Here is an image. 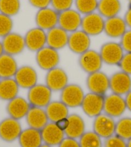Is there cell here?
<instances>
[{"label":"cell","instance_id":"6da1fadb","mask_svg":"<svg viewBox=\"0 0 131 147\" xmlns=\"http://www.w3.org/2000/svg\"><path fill=\"white\" fill-rule=\"evenodd\" d=\"M99 53L104 64L110 66H118L125 52L120 42L111 41L102 45Z\"/></svg>","mask_w":131,"mask_h":147},{"label":"cell","instance_id":"7a4b0ae2","mask_svg":"<svg viewBox=\"0 0 131 147\" xmlns=\"http://www.w3.org/2000/svg\"><path fill=\"white\" fill-rule=\"evenodd\" d=\"M86 94L82 86L76 83H69L60 92V100L68 108L80 107Z\"/></svg>","mask_w":131,"mask_h":147},{"label":"cell","instance_id":"3957f363","mask_svg":"<svg viewBox=\"0 0 131 147\" xmlns=\"http://www.w3.org/2000/svg\"><path fill=\"white\" fill-rule=\"evenodd\" d=\"M52 92L45 84H36L28 90L27 99L32 107L45 108L52 101Z\"/></svg>","mask_w":131,"mask_h":147},{"label":"cell","instance_id":"277c9868","mask_svg":"<svg viewBox=\"0 0 131 147\" xmlns=\"http://www.w3.org/2000/svg\"><path fill=\"white\" fill-rule=\"evenodd\" d=\"M35 61L41 69L47 72L59 67L61 56L59 51L46 45L35 52Z\"/></svg>","mask_w":131,"mask_h":147},{"label":"cell","instance_id":"5b68a950","mask_svg":"<svg viewBox=\"0 0 131 147\" xmlns=\"http://www.w3.org/2000/svg\"><path fill=\"white\" fill-rule=\"evenodd\" d=\"M78 62L80 69L88 74L101 70L104 65L99 51L91 49L79 55Z\"/></svg>","mask_w":131,"mask_h":147},{"label":"cell","instance_id":"8992f818","mask_svg":"<svg viewBox=\"0 0 131 147\" xmlns=\"http://www.w3.org/2000/svg\"><path fill=\"white\" fill-rule=\"evenodd\" d=\"M105 96L93 92L86 94L80 107L83 112L91 118H95L103 113Z\"/></svg>","mask_w":131,"mask_h":147},{"label":"cell","instance_id":"52a82bcc","mask_svg":"<svg viewBox=\"0 0 131 147\" xmlns=\"http://www.w3.org/2000/svg\"><path fill=\"white\" fill-rule=\"evenodd\" d=\"M105 21L97 11L82 16L80 29L91 37L99 36L104 32Z\"/></svg>","mask_w":131,"mask_h":147},{"label":"cell","instance_id":"ba28073f","mask_svg":"<svg viewBox=\"0 0 131 147\" xmlns=\"http://www.w3.org/2000/svg\"><path fill=\"white\" fill-rule=\"evenodd\" d=\"M86 84L90 92L100 95L106 96L110 90L109 77L102 70L88 74Z\"/></svg>","mask_w":131,"mask_h":147},{"label":"cell","instance_id":"9c48e42d","mask_svg":"<svg viewBox=\"0 0 131 147\" xmlns=\"http://www.w3.org/2000/svg\"><path fill=\"white\" fill-rule=\"evenodd\" d=\"M23 130L19 120L8 117L0 121V139L7 143L18 140Z\"/></svg>","mask_w":131,"mask_h":147},{"label":"cell","instance_id":"30bf717a","mask_svg":"<svg viewBox=\"0 0 131 147\" xmlns=\"http://www.w3.org/2000/svg\"><path fill=\"white\" fill-rule=\"evenodd\" d=\"M127 110L124 96L112 93L106 95L104 99V113L113 118L121 117Z\"/></svg>","mask_w":131,"mask_h":147},{"label":"cell","instance_id":"8fae6325","mask_svg":"<svg viewBox=\"0 0 131 147\" xmlns=\"http://www.w3.org/2000/svg\"><path fill=\"white\" fill-rule=\"evenodd\" d=\"M116 122L114 118L103 112L94 118L93 130L105 140L115 134Z\"/></svg>","mask_w":131,"mask_h":147},{"label":"cell","instance_id":"7c38bea8","mask_svg":"<svg viewBox=\"0 0 131 147\" xmlns=\"http://www.w3.org/2000/svg\"><path fill=\"white\" fill-rule=\"evenodd\" d=\"M91 37L79 29L70 34L68 47L73 53L78 56L91 49Z\"/></svg>","mask_w":131,"mask_h":147},{"label":"cell","instance_id":"4fadbf2b","mask_svg":"<svg viewBox=\"0 0 131 147\" xmlns=\"http://www.w3.org/2000/svg\"><path fill=\"white\" fill-rule=\"evenodd\" d=\"M45 85L53 92H61L68 84L69 77L62 68L57 67L46 72Z\"/></svg>","mask_w":131,"mask_h":147},{"label":"cell","instance_id":"5bb4252c","mask_svg":"<svg viewBox=\"0 0 131 147\" xmlns=\"http://www.w3.org/2000/svg\"><path fill=\"white\" fill-rule=\"evenodd\" d=\"M59 14L51 7L37 10L35 15V23L36 27L45 31H48L58 26Z\"/></svg>","mask_w":131,"mask_h":147},{"label":"cell","instance_id":"9a60e30c","mask_svg":"<svg viewBox=\"0 0 131 147\" xmlns=\"http://www.w3.org/2000/svg\"><path fill=\"white\" fill-rule=\"evenodd\" d=\"M82 16L75 9L59 12L58 26L69 34L80 29Z\"/></svg>","mask_w":131,"mask_h":147},{"label":"cell","instance_id":"2e32d148","mask_svg":"<svg viewBox=\"0 0 131 147\" xmlns=\"http://www.w3.org/2000/svg\"><path fill=\"white\" fill-rule=\"evenodd\" d=\"M26 49L37 52L46 46V31L37 27L30 28L24 35Z\"/></svg>","mask_w":131,"mask_h":147},{"label":"cell","instance_id":"e0dca14e","mask_svg":"<svg viewBox=\"0 0 131 147\" xmlns=\"http://www.w3.org/2000/svg\"><path fill=\"white\" fill-rule=\"evenodd\" d=\"M4 53L13 56L21 54L26 49L24 36L12 32L1 39Z\"/></svg>","mask_w":131,"mask_h":147},{"label":"cell","instance_id":"ac0fdd59","mask_svg":"<svg viewBox=\"0 0 131 147\" xmlns=\"http://www.w3.org/2000/svg\"><path fill=\"white\" fill-rule=\"evenodd\" d=\"M14 78L20 88L27 90L38 83L37 72L30 65H23L19 67Z\"/></svg>","mask_w":131,"mask_h":147},{"label":"cell","instance_id":"d6986e66","mask_svg":"<svg viewBox=\"0 0 131 147\" xmlns=\"http://www.w3.org/2000/svg\"><path fill=\"white\" fill-rule=\"evenodd\" d=\"M110 90L112 93L125 96L131 90V76L122 71H118L109 77Z\"/></svg>","mask_w":131,"mask_h":147},{"label":"cell","instance_id":"ffe728a7","mask_svg":"<svg viewBox=\"0 0 131 147\" xmlns=\"http://www.w3.org/2000/svg\"><path fill=\"white\" fill-rule=\"evenodd\" d=\"M31 107L27 99L18 96L8 101L6 110L9 117L19 121L26 117Z\"/></svg>","mask_w":131,"mask_h":147},{"label":"cell","instance_id":"44dd1931","mask_svg":"<svg viewBox=\"0 0 131 147\" xmlns=\"http://www.w3.org/2000/svg\"><path fill=\"white\" fill-rule=\"evenodd\" d=\"M70 34L59 26L46 32V45L59 51L68 46Z\"/></svg>","mask_w":131,"mask_h":147},{"label":"cell","instance_id":"7402d4cb","mask_svg":"<svg viewBox=\"0 0 131 147\" xmlns=\"http://www.w3.org/2000/svg\"><path fill=\"white\" fill-rule=\"evenodd\" d=\"M128 28L124 18L120 16L106 19L104 33L111 39H120Z\"/></svg>","mask_w":131,"mask_h":147},{"label":"cell","instance_id":"603a6c76","mask_svg":"<svg viewBox=\"0 0 131 147\" xmlns=\"http://www.w3.org/2000/svg\"><path fill=\"white\" fill-rule=\"evenodd\" d=\"M40 131L43 143L51 146H58L66 137L64 132L53 122H48Z\"/></svg>","mask_w":131,"mask_h":147},{"label":"cell","instance_id":"cb8c5ba5","mask_svg":"<svg viewBox=\"0 0 131 147\" xmlns=\"http://www.w3.org/2000/svg\"><path fill=\"white\" fill-rule=\"evenodd\" d=\"M28 127L41 130L49 121L45 109L40 107H31L25 117Z\"/></svg>","mask_w":131,"mask_h":147},{"label":"cell","instance_id":"d4e9b609","mask_svg":"<svg viewBox=\"0 0 131 147\" xmlns=\"http://www.w3.org/2000/svg\"><path fill=\"white\" fill-rule=\"evenodd\" d=\"M69 125L64 132L66 137L78 140L86 132V123L80 115L72 114L68 115Z\"/></svg>","mask_w":131,"mask_h":147},{"label":"cell","instance_id":"484cf974","mask_svg":"<svg viewBox=\"0 0 131 147\" xmlns=\"http://www.w3.org/2000/svg\"><path fill=\"white\" fill-rule=\"evenodd\" d=\"M17 140L21 147H39L43 143L41 131L30 127L23 130Z\"/></svg>","mask_w":131,"mask_h":147},{"label":"cell","instance_id":"4316f807","mask_svg":"<svg viewBox=\"0 0 131 147\" xmlns=\"http://www.w3.org/2000/svg\"><path fill=\"white\" fill-rule=\"evenodd\" d=\"M20 87L14 78L0 80V100L9 101L19 96Z\"/></svg>","mask_w":131,"mask_h":147},{"label":"cell","instance_id":"83f0119b","mask_svg":"<svg viewBox=\"0 0 131 147\" xmlns=\"http://www.w3.org/2000/svg\"><path fill=\"white\" fill-rule=\"evenodd\" d=\"M49 121L55 123L62 118L68 117L69 114V108L61 100L51 101L45 108Z\"/></svg>","mask_w":131,"mask_h":147},{"label":"cell","instance_id":"f1b7e54d","mask_svg":"<svg viewBox=\"0 0 131 147\" xmlns=\"http://www.w3.org/2000/svg\"><path fill=\"white\" fill-rule=\"evenodd\" d=\"M122 9L120 0H98L97 12L105 19L119 16Z\"/></svg>","mask_w":131,"mask_h":147},{"label":"cell","instance_id":"f546056e","mask_svg":"<svg viewBox=\"0 0 131 147\" xmlns=\"http://www.w3.org/2000/svg\"><path fill=\"white\" fill-rule=\"evenodd\" d=\"M19 68L15 57L3 53L0 56V78H14Z\"/></svg>","mask_w":131,"mask_h":147},{"label":"cell","instance_id":"4dcf8cb0","mask_svg":"<svg viewBox=\"0 0 131 147\" xmlns=\"http://www.w3.org/2000/svg\"><path fill=\"white\" fill-rule=\"evenodd\" d=\"M115 134L123 140L128 141L131 139V117H124L116 122Z\"/></svg>","mask_w":131,"mask_h":147},{"label":"cell","instance_id":"1f68e13d","mask_svg":"<svg viewBox=\"0 0 131 147\" xmlns=\"http://www.w3.org/2000/svg\"><path fill=\"white\" fill-rule=\"evenodd\" d=\"M80 147H102V138L93 130L86 131L78 139Z\"/></svg>","mask_w":131,"mask_h":147},{"label":"cell","instance_id":"d6a6232c","mask_svg":"<svg viewBox=\"0 0 131 147\" xmlns=\"http://www.w3.org/2000/svg\"><path fill=\"white\" fill-rule=\"evenodd\" d=\"M21 0H0V13L13 18L19 14Z\"/></svg>","mask_w":131,"mask_h":147},{"label":"cell","instance_id":"836d02e7","mask_svg":"<svg viewBox=\"0 0 131 147\" xmlns=\"http://www.w3.org/2000/svg\"><path fill=\"white\" fill-rule=\"evenodd\" d=\"M98 0H75V9L82 16L97 11Z\"/></svg>","mask_w":131,"mask_h":147},{"label":"cell","instance_id":"e575fe53","mask_svg":"<svg viewBox=\"0 0 131 147\" xmlns=\"http://www.w3.org/2000/svg\"><path fill=\"white\" fill-rule=\"evenodd\" d=\"M14 26L12 18L0 13V38L2 39L13 32Z\"/></svg>","mask_w":131,"mask_h":147},{"label":"cell","instance_id":"d590c367","mask_svg":"<svg viewBox=\"0 0 131 147\" xmlns=\"http://www.w3.org/2000/svg\"><path fill=\"white\" fill-rule=\"evenodd\" d=\"M74 1L75 0H51L50 7L59 13L73 8Z\"/></svg>","mask_w":131,"mask_h":147},{"label":"cell","instance_id":"8d00e7d4","mask_svg":"<svg viewBox=\"0 0 131 147\" xmlns=\"http://www.w3.org/2000/svg\"><path fill=\"white\" fill-rule=\"evenodd\" d=\"M104 147H127V141L114 134L107 139L103 143Z\"/></svg>","mask_w":131,"mask_h":147},{"label":"cell","instance_id":"74e56055","mask_svg":"<svg viewBox=\"0 0 131 147\" xmlns=\"http://www.w3.org/2000/svg\"><path fill=\"white\" fill-rule=\"evenodd\" d=\"M118 67L120 70L131 76V52H125Z\"/></svg>","mask_w":131,"mask_h":147},{"label":"cell","instance_id":"f35d334b","mask_svg":"<svg viewBox=\"0 0 131 147\" xmlns=\"http://www.w3.org/2000/svg\"><path fill=\"white\" fill-rule=\"evenodd\" d=\"M120 43L125 52H131V29H127L122 36Z\"/></svg>","mask_w":131,"mask_h":147},{"label":"cell","instance_id":"ab89813d","mask_svg":"<svg viewBox=\"0 0 131 147\" xmlns=\"http://www.w3.org/2000/svg\"><path fill=\"white\" fill-rule=\"evenodd\" d=\"M29 4L37 10L50 7L51 0H28Z\"/></svg>","mask_w":131,"mask_h":147},{"label":"cell","instance_id":"60d3db41","mask_svg":"<svg viewBox=\"0 0 131 147\" xmlns=\"http://www.w3.org/2000/svg\"><path fill=\"white\" fill-rule=\"evenodd\" d=\"M58 147H80V146L77 140L65 137L58 145Z\"/></svg>","mask_w":131,"mask_h":147},{"label":"cell","instance_id":"b9f144b4","mask_svg":"<svg viewBox=\"0 0 131 147\" xmlns=\"http://www.w3.org/2000/svg\"><path fill=\"white\" fill-rule=\"evenodd\" d=\"M60 130H61L63 132H65L66 130L67 129L69 125V119L68 117H64L62 118V119H59L55 123Z\"/></svg>","mask_w":131,"mask_h":147},{"label":"cell","instance_id":"7bdbcfd3","mask_svg":"<svg viewBox=\"0 0 131 147\" xmlns=\"http://www.w3.org/2000/svg\"><path fill=\"white\" fill-rule=\"evenodd\" d=\"M124 19L126 23L127 28L131 29V5H129L127 11L125 12Z\"/></svg>","mask_w":131,"mask_h":147},{"label":"cell","instance_id":"ee69618b","mask_svg":"<svg viewBox=\"0 0 131 147\" xmlns=\"http://www.w3.org/2000/svg\"><path fill=\"white\" fill-rule=\"evenodd\" d=\"M125 100L126 103L127 109L131 112V90H130L126 95L125 96Z\"/></svg>","mask_w":131,"mask_h":147},{"label":"cell","instance_id":"f6af8a7d","mask_svg":"<svg viewBox=\"0 0 131 147\" xmlns=\"http://www.w3.org/2000/svg\"><path fill=\"white\" fill-rule=\"evenodd\" d=\"M4 53L3 51V45H2V42L1 40H0V56Z\"/></svg>","mask_w":131,"mask_h":147},{"label":"cell","instance_id":"bcb514c9","mask_svg":"<svg viewBox=\"0 0 131 147\" xmlns=\"http://www.w3.org/2000/svg\"><path fill=\"white\" fill-rule=\"evenodd\" d=\"M127 147H131V139L127 141Z\"/></svg>","mask_w":131,"mask_h":147},{"label":"cell","instance_id":"7dc6e473","mask_svg":"<svg viewBox=\"0 0 131 147\" xmlns=\"http://www.w3.org/2000/svg\"><path fill=\"white\" fill-rule=\"evenodd\" d=\"M39 147H53V146H49V145H46V144L43 143V144H42V145H41L40 146H39Z\"/></svg>","mask_w":131,"mask_h":147},{"label":"cell","instance_id":"c3c4849f","mask_svg":"<svg viewBox=\"0 0 131 147\" xmlns=\"http://www.w3.org/2000/svg\"><path fill=\"white\" fill-rule=\"evenodd\" d=\"M128 1H129V5H131V0H128Z\"/></svg>","mask_w":131,"mask_h":147},{"label":"cell","instance_id":"681fc988","mask_svg":"<svg viewBox=\"0 0 131 147\" xmlns=\"http://www.w3.org/2000/svg\"><path fill=\"white\" fill-rule=\"evenodd\" d=\"M0 80H1V78H0Z\"/></svg>","mask_w":131,"mask_h":147}]
</instances>
